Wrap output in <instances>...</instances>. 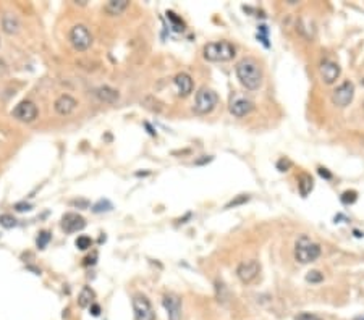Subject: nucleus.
<instances>
[{
	"label": "nucleus",
	"instance_id": "17",
	"mask_svg": "<svg viewBox=\"0 0 364 320\" xmlns=\"http://www.w3.org/2000/svg\"><path fill=\"white\" fill-rule=\"evenodd\" d=\"M2 29L3 33L7 34H16L18 31H20V20H18V16L15 13H10V11H7V13H3L2 16Z\"/></svg>",
	"mask_w": 364,
	"mask_h": 320
},
{
	"label": "nucleus",
	"instance_id": "26",
	"mask_svg": "<svg viewBox=\"0 0 364 320\" xmlns=\"http://www.w3.org/2000/svg\"><path fill=\"white\" fill-rule=\"evenodd\" d=\"M356 201V193L355 191H347V193L342 194V202L343 204H353Z\"/></svg>",
	"mask_w": 364,
	"mask_h": 320
},
{
	"label": "nucleus",
	"instance_id": "4",
	"mask_svg": "<svg viewBox=\"0 0 364 320\" xmlns=\"http://www.w3.org/2000/svg\"><path fill=\"white\" fill-rule=\"evenodd\" d=\"M219 104V96L214 89L209 88H201L196 94L194 101V112L199 115H207L217 107Z\"/></svg>",
	"mask_w": 364,
	"mask_h": 320
},
{
	"label": "nucleus",
	"instance_id": "18",
	"mask_svg": "<svg viewBox=\"0 0 364 320\" xmlns=\"http://www.w3.org/2000/svg\"><path fill=\"white\" fill-rule=\"evenodd\" d=\"M128 7H129V2H128V0H110V2L106 3V7H104V10H106L109 15L117 16V15H121L123 11H125Z\"/></svg>",
	"mask_w": 364,
	"mask_h": 320
},
{
	"label": "nucleus",
	"instance_id": "35",
	"mask_svg": "<svg viewBox=\"0 0 364 320\" xmlns=\"http://www.w3.org/2000/svg\"><path fill=\"white\" fill-rule=\"evenodd\" d=\"M144 126L147 128V130H149V133L152 134V136H156V131H154V130H152V128H151V125H149V123H144Z\"/></svg>",
	"mask_w": 364,
	"mask_h": 320
},
{
	"label": "nucleus",
	"instance_id": "21",
	"mask_svg": "<svg viewBox=\"0 0 364 320\" xmlns=\"http://www.w3.org/2000/svg\"><path fill=\"white\" fill-rule=\"evenodd\" d=\"M112 209H114L112 202L107 201V199H101V201L97 202V204L92 206V212H94V213H101V212H109V211H112Z\"/></svg>",
	"mask_w": 364,
	"mask_h": 320
},
{
	"label": "nucleus",
	"instance_id": "12",
	"mask_svg": "<svg viewBox=\"0 0 364 320\" xmlns=\"http://www.w3.org/2000/svg\"><path fill=\"white\" fill-rule=\"evenodd\" d=\"M340 66H338V63H335V61L332 60H324L320 61L319 65V73H320V78H322V81L325 84H334L338 76H340Z\"/></svg>",
	"mask_w": 364,
	"mask_h": 320
},
{
	"label": "nucleus",
	"instance_id": "6",
	"mask_svg": "<svg viewBox=\"0 0 364 320\" xmlns=\"http://www.w3.org/2000/svg\"><path fill=\"white\" fill-rule=\"evenodd\" d=\"M133 312L136 320H157L156 311L144 294H134L133 298Z\"/></svg>",
	"mask_w": 364,
	"mask_h": 320
},
{
	"label": "nucleus",
	"instance_id": "32",
	"mask_svg": "<svg viewBox=\"0 0 364 320\" xmlns=\"http://www.w3.org/2000/svg\"><path fill=\"white\" fill-rule=\"evenodd\" d=\"M248 199H249V198H248V196H244V194H243V196H240V198H238V199H235V201H232V202H230V204H228L227 207H232V206H238V204H243V202H246V201H248Z\"/></svg>",
	"mask_w": 364,
	"mask_h": 320
},
{
	"label": "nucleus",
	"instance_id": "8",
	"mask_svg": "<svg viewBox=\"0 0 364 320\" xmlns=\"http://www.w3.org/2000/svg\"><path fill=\"white\" fill-rule=\"evenodd\" d=\"M254 110V102L249 97L235 94L230 99V113L237 118H243V116L249 115Z\"/></svg>",
	"mask_w": 364,
	"mask_h": 320
},
{
	"label": "nucleus",
	"instance_id": "2",
	"mask_svg": "<svg viewBox=\"0 0 364 320\" xmlns=\"http://www.w3.org/2000/svg\"><path fill=\"white\" fill-rule=\"evenodd\" d=\"M202 55L207 61H212V63H224V61H230L235 58L237 47L228 41L209 42L202 49Z\"/></svg>",
	"mask_w": 364,
	"mask_h": 320
},
{
	"label": "nucleus",
	"instance_id": "16",
	"mask_svg": "<svg viewBox=\"0 0 364 320\" xmlns=\"http://www.w3.org/2000/svg\"><path fill=\"white\" fill-rule=\"evenodd\" d=\"M94 96L104 104H115L117 101L120 99L119 91L114 89V88H110V86H101V88H97L94 91Z\"/></svg>",
	"mask_w": 364,
	"mask_h": 320
},
{
	"label": "nucleus",
	"instance_id": "3",
	"mask_svg": "<svg viewBox=\"0 0 364 320\" xmlns=\"http://www.w3.org/2000/svg\"><path fill=\"white\" fill-rule=\"evenodd\" d=\"M320 246L314 243L307 236H300L295 246V259L300 264H311L319 259L320 256Z\"/></svg>",
	"mask_w": 364,
	"mask_h": 320
},
{
	"label": "nucleus",
	"instance_id": "36",
	"mask_svg": "<svg viewBox=\"0 0 364 320\" xmlns=\"http://www.w3.org/2000/svg\"><path fill=\"white\" fill-rule=\"evenodd\" d=\"M355 320H364V316H360V317H356Z\"/></svg>",
	"mask_w": 364,
	"mask_h": 320
},
{
	"label": "nucleus",
	"instance_id": "10",
	"mask_svg": "<svg viewBox=\"0 0 364 320\" xmlns=\"http://www.w3.org/2000/svg\"><path fill=\"white\" fill-rule=\"evenodd\" d=\"M38 107H36L34 102L31 101H23L20 102L18 106L13 108V112L11 115L15 116L18 121H23V123H31L38 118Z\"/></svg>",
	"mask_w": 364,
	"mask_h": 320
},
{
	"label": "nucleus",
	"instance_id": "30",
	"mask_svg": "<svg viewBox=\"0 0 364 320\" xmlns=\"http://www.w3.org/2000/svg\"><path fill=\"white\" fill-rule=\"evenodd\" d=\"M31 204H28V202H18V204H15V211L16 212H28L31 211Z\"/></svg>",
	"mask_w": 364,
	"mask_h": 320
},
{
	"label": "nucleus",
	"instance_id": "22",
	"mask_svg": "<svg viewBox=\"0 0 364 320\" xmlns=\"http://www.w3.org/2000/svg\"><path fill=\"white\" fill-rule=\"evenodd\" d=\"M0 225H2L3 228H7V230L15 228V226H16V220H15L13 215L3 213V215H0Z\"/></svg>",
	"mask_w": 364,
	"mask_h": 320
},
{
	"label": "nucleus",
	"instance_id": "25",
	"mask_svg": "<svg viewBox=\"0 0 364 320\" xmlns=\"http://www.w3.org/2000/svg\"><path fill=\"white\" fill-rule=\"evenodd\" d=\"M306 281L320 283V281H324V275L320 273L319 270H311V272H307V275H306Z\"/></svg>",
	"mask_w": 364,
	"mask_h": 320
},
{
	"label": "nucleus",
	"instance_id": "27",
	"mask_svg": "<svg viewBox=\"0 0 364 320\" xmlns=\"http://www.w3.org/2000/svg\"><path fill=\"white\" fill-rule=\"evenodd\" d=\"M295 320H322L316 314H311V312H301L298 316L295 317Z\"/></svg>",
	"mask_w": 364,
	"mask_h": 320
},
{
	"label": "nucleus",
	"instance_id": "29",
	"mask_svg": "<svg viewBox=\"0 0 364 320\" xmlns=\"http://www.w3.org/2000/svg\"><path fill=\"white\" fill-rule=\"evenodd\" d=\"M290 167H292V162H290L288 159H282V160H279V163H277V168H279L280 171H287Z\"/></svg>",
	"mask_w": 364,
	"mask_h": 320
},
{
	"label": "nucleus",
	"instance_id": "1",
	"mask_svg": "<svg viewBox=\"0 0 364 320\" xmlns=\"http://www.w3.org/2000/svg\"><path fill=\"white\" fill-rule=\"evenodd\" d=\"M237 78L244 89L257 91L262 84V68L259 61L252 57H244L237 63Z\"/></svg>",
	"mask_w": 364,
	"mask_h": 320
},
{
	"label": "nucleus",
	"instance_id": "24",
	"mask_svg": "<svg viewBox=\"0 0 364 320\" xmlns=\"http://www.w3.org/2000/svg\"><path fill=\"white\" fill-rule=\"evenodd\" d=\"M76 248L78 249H81V251H86V249H89L91 246H92V239L89 238V236H78V239H76Z\"/></svg>",
	"mask_w": 364,
	"mask_h": 320
},
{
	"label": "nucleus",
	"instance_id": "33",
	"mask_svg": "<svg viewBox=\"0 0 364 320\" xmlns=\"http://www.w3.org/2000/svg\"><path fill=\"white\" fill-rule=\"evenodd\" d=\"M89 307H91V314L94 317H97L99 314H101V306H99V304H91Z\"/></svg>",
	"mask_w": 364,
	"mask_h": 320
},
{
	"label": "nucleus",
	"instance_id": "15",
	"mask_svg": "<svg viewBox=\"0 0 364 320\" xmlns=\"http://www.w3.org/2000/svg\"><path fill=\"white\" fill-rule=\"evenodd\" d=\"M174 84H175L177 94L180 97L189 96L191 92H193V88H194L193 79H191V76L188 75V73H178L174 79Z\"/></svg>",
	"mask_w": 364,
	"mask_h": 320
},
{
	"label": "nucleus",
	"instance_id": "13",
	"mask_svg": "<svg viewBox=\"0 0 364 320\" xmlns=\"http://www.w3.org/2000/svg\"><path fill=\"white\" fill-rule=\"evenodd\" d=\"M86 226V220L81 217L79 213L75 212H68L61 217V228L65 233H76L81 231Z\"/></svg>",
	"mask_w": 364,
	"mask_h": 320
},
{
	"label": "nucleus",
	"instance_id": "31",
	"mask_svg": "<svg viewBox=\"0 0 364 320\" xmlns=\"http://www.w3.org/2000/svg\"><path fill=\"white\" fill-rule=\"evenodd\" d=\"M96 261H97V252L94 251V252H92V254L91 256H88V257H86V259H84V266H94V264H96Z\"/></svg>",
	"mask_w": 364,
	"mask_h": 320
},
{
	"label": "nucleus",
	"instance_id": "9",
	"mask_svg": "<svg viewBox=\"0 0 364 320\" xmlns=\"http://www.w3.org/2000/svg\"><path fill=\"white\" fill-rule=\"evenodd\" d=\"M259 272H261L259 262L251 259V261H244L240 264L237 268V276L240 281L244 283V285H249V283H252L259 276Z\"/></svg>",
	"mask_w": 364,
	"mask_h": 320
},
{
	"label": "nucleus",
	"instance_id": "14",
	"mask_svg": "<svg viewBox=\"0 0 364 320\" xmlns=\"http://www.w3.org/2000/svg\"><path fill=\"white\" fill-rule=\"evenodd\" d=\"M55 107V112H57L59 115H70L76 110L78 107V101L75 99V97H71L70 94H61L57 101H55L54 104Z\"/></svg>",
	"mask_w": 364,
	"mask_h": 320
},
{
	"label": "nucleus",
	"instance_id": "19",
	"mask_svg": "<svg viewBox=\"0 0 364 320\" xmlns=\"http://www.w3.org/2000/svg\"><path fill=\"white\" fill-rule=\"evenodd\" d=\"M94 298H96L94 291H92L89 286H83V290L78 296L79 307H89L91 304H94Z\"/></svg>",
	"mask_w": 364,
	"mask_h": 320
},
{
	"label": "nucleus",
	"instance_id": "11",
	"mask_svg": "<svg viewBox=\"0 0 364 320\" xmlns=\"http://www.w3.org/2000/svg\"><path fill=\"white\" fill-rule=\"evenodd\" d=\"M164 309L167 311L169 320H182V299L174 293L165 294L162 299Z\"/></svg>",
	"mask_w": 364,
	"mask_h": 320
},
{
	"label": "nucleus",
	"instance_id": "23",
	"mask_svg": "<svg viewBox=\"0 0 364 320\" xmlns=\"http://www.w3.org/2000/svg\"><path fill=\"white\" fill-rule=\"evenodd\" d=\"M52 239V235L49 231H41L38 239H36V244H38L39 249H46V246L49 244V241Z\"/></svg>",
	"mask_w": 364,
	"mask_h": 320
},
{
	"label": "nucleus",
	"instance_id": "5",
	"mask_svg": "<svg viewBox=\"0 0 364 320\" xmlns=\"http://www.w3.org/2000/svg\"><path fill=\"white\" fill-rule=\"evenodd\" d=\"M70 42L76 51H88L92 44V34L84 24H75L70 31Z\"/></svg>",
	"mask_w": 364,
	"mask_h": 320
},
{
	"label": "nucleus",
	"instance_id": "20",
	"mask_svg": "<svg viewBox=\"0 0 364 320\" xmlns=\"http://www.w3.org/2000/svg\"><path fill=\"white\" fill-rule=\"evenodd\" d=\"M312 186H314V181H312L311 175L303 173V175L300 176V180H298V188H300V193H301V196H303V198H306V196L311 193V191H312Z\"/></svg>",
	"mask_w": 364,
	"mask_h": 320
},
{
	"label": "nucleus",
	"instance_id": "7",
	"mask_svg": "<svg viewBox=\"0 0 364 320\" xmlns=\"http://www.w3.org/2000/svg\"><path fill=\"white\" fill-rule=\"evenodd\" d=\"M353 97H355V84L351 81H345L332 92V104L335 107L345 108L351 104Z\"/></svg>",
	"mask_w": 364,
	"mask_h": 320
},
{
	"label": "nucleus",
	"instance_id": "28",
	"mask_svg": "<svg viewBox=\"0 0 364 320\" xmlns=\"http://www.w3.org/2000/svg\"><path fill=\"white\" fill-rule=\"evenodd\" d=\"M70 206L78 207V209H88L89 207V201L88 199H73L70 202Z\"/></svg>",
	"mask_w": 364,
	"mask_h": 320
},
{
	"label": "nucleus",
	"instance_id": "37",
	"mask_svg": "<svg viewBox=\"0 0 364 320\" xmlns=\"http://www.w3.org/2000/svg\"><path fill=\"white\" fill-rule=\"evenodd\" d=\"M361 83H363V86H364V79H363V81H361Z\"/></svg>",
	"mask_w": 364,
	"mask_h": 320
},
{
	"label": "nucleus",
	"instance_id": "34",
	"mask_svg": "<svg viewBox=\"0 0 364 320\" xmlns=\"http://www.w3.org/2000/svg\"><path fill=\"white\" fill-rule=\"evenodd\" d=\"M319 175L322 176V178H325V180H330V178H332L330 171H327V168H322V167L319 168Z\"/></svg>",
	"mask_w": 364,
	"mask_h": 320
}]
</instances>
